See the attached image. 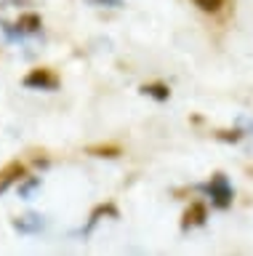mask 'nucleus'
<instances>
[{"label": "nucleus", "instance_id": "1", "mask_svg": "<svg viewBox=\"0 0 253 256\" xmlns=\"http://www.w3.org/2000/svg\"><path fill=\"white\" fill-rule=\"evenodd\" d=\"M21 83H24L27 88H32V91H56L61 80H59V75L53 70L37 67V70H29Z\"/></svg>", "mask_w": 253, "mask_h": 256}, {"label": "nucleus", "instance_id": "2", "mask_svg": "<svg viewBox=\"0 0 253 256\" xmlns=\"http://www.w3.org/2000/svg\"><path fill=\"white\" fill-rule=\"evenodd\" d=\"M208 192L213 195V200H216L219 208H227L229 203H232V190L227 187V179H224L221 174L213 176V182L208 184Z\"/></svg>", "mask_w": 253, "mask_h": 256}, {"label": "nucleus", "instance_id": "3", "mask_svg": "<svg viewBox=\"0 0 253 256\" xmlns=\"http://www.w3.org/2000/svg\"><path fill=\"white\" fill-rule=\"evenodd\" d=\"M21 176H24V166H21L19 160H13V163L5 166L3 171H0V195H3V192L8 190L13 182H19Z\"/></svg>", "mask_w": 253, "mask_h": 256}, {"label": "nucleus", "instance_id": "4", "mask_svg": "<svg viewBox=\"0 0 253 256\" xmlns=\"http://www.w3.org/2000/svg\"><path fill=\"white\" fill-rule=\"evenodd\" d=\"M205 222V206L203 203H192L184 214V227H197Z\"/></svg>", "mask_w": 253, "mask_h": 256}, {"label": "nucleus", "instance_id": "5", "mask_svg": "<svg viewBox=\"0 0 253 256\" xmlns=\"http://www.w3.org/2000/svg\"><path fill=\"white\" fill-rule=\"evenodd\" d=\"M13 227H16L19 232H40L43 230V222H40V216L29 214V216H21V219L13 222Z\"/></svg>", "mask_w": 253, "mask_h": 256}, {"label": "nucleus", "instance_id": "6", "mask_svg": "<svg viewBox=\"0 0 253 256\" xmlns=\"http://www.w3.org/2000/svg\"><path fill=\"white\" fill-rule=\"evenodd\" d=\"M40 16L37 14H21L19 16V22H16V27H19V32H37L40 30Z\"/></svg>", "mask_w": 253, "mask_h": 256}, {"label": "nucleus", "instance_id": "7", "mask_svg": "<svg viewBox=\"0 0 253 256\" xmlns=\"http://www.w3.org/2000/svg\"><path fill=\"white\" fill-rule=\"evenodd\" d=\"M120 152L123 150L117 144H93V147H88V155L93 158H117Z\"/></svg>", "mask_w": 253, "mask_h": 256}, {"label": "nucleus", "instance_id": "8", "mask_svg": "<svg viewBox=\"0 0 253 256\" xmlns=\"http://www.w3.org/2000/svg\"><path fill=\"white\" fill-rule=\"evenodd\" d=\"M192 3L200 8V11H211V14H216L221 11V6H224V0H192Z\"/></svg>", "mask_w": 253, "mask_h": 256}, {"label": "nucleus", "instance_id": "9", "mask_svg": "<svg viewBox=\"0 0 253 256\" xmlns=\"http://www.w3.org/2000/svg\"><path fill=\"white\" fill-rule=\"evenodd\" d=\"M144 94H152V96H157V99H168V86L149 83V86H144Z\"/></svg>", "mask_w": 253, "mask_h": 256}, {"label": "nucleus", "instance_id": "10", "mask_svg": "<svg viewBox=\"0 0 253 256\" xmlns=\"http://www.w3.org/2000/svg\"><path fill=\"white\" fill-rule=\"evenodd\" d=\"M37 184H40V182H37V179H32V182H27L24 187H21V195H29V192H32V190L37 187Z\"/></svg>", "mask_w": 253, "mask_h": 256}, {"label": "nucleus", "instance_id": "11", "mask_svg": "<svg viewBox=\"0 0 253 256\" xmlns=\"http://www.w3.org/2000/svg\"><path fill=\"white\" fill-rule=\"evenodd\" d=\"M99 3H109V6H120V0H99Z\"/></svg>", "mask_w": 253, "mask_h": 256}]
</instances>
